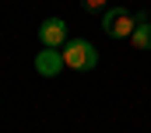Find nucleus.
Instances as JSON below:
<instances>
[{"mask_svg":"<svg viewBox=\"0 0 151 133\" xmlns=\"http://www.w3.org/2000/svg\"><path fill=\"white\" fill-rule=\"evenodd\" d=\"M60 56H63V66L67 70H77V74L99 66V49L88 39H67V46L60 49Z\"/></svg>","mask_w":151,"mask_h":133,"instance_id":"nucleus-1","label":"nucleus"},{"mask_svg":"<svg viewBox=\"0 0 151 133\" xmlns=\"http://www.w3.org/2000/svg\"><path fill=\"white\" fill-rule=\"evenodd\" d=\"M130 42H134V49H151V21H148L144 11L137 14V28L130 35Z\"/></svg>","mask_w":151,"mask_h":133,"instance_id":"nucleus-5","label":"nucleus"},{"mask_svg":"<svg viewBox=\"0 0 151 133\" xmlns=\"http://www.w3.org/2000/svg\"><path fill=\"white\" fill-rule=\"evenodd\" d=\"M67 21L63 18H46L42 25H39V42H42V49H63L67 46Z\"/></svg>","mask_w":151,"mask_h":133,"instance_id":"nucleus-3","label":"nucleus"},{"mask_svg":"<svg viewBox=\"0 0 151 133\" xmlns=\"http://www.w3.org/2000/svg\"><path fill=\"white\" fill-rule=\"evenodd\" d=\"M106 4H109V0H81V7H84V11H91V14H95V11H102Z\"/></svg>","mask_w":151,"mask_h":133,"instance_id":"nucleus-6","label":"nucleus"},{"mask_svg":"<svg viewBox=\"0 0 151 133\" xmlns=\"http://www.w3.org/2000/svg\"><path fill=\"white\" fill-rule=\"evenodd\" d=\"M137 28V14H130L127 7H109L102 14V32L109 39H130Z\"/></svg>","mask_w":151,"mask_h":133,"instance_id":"nucleus-2","label":"nucleus"},{"mask_svg":"<svg viewBox=\"0 0 151 133\" xmlns=\"http://www.w3.org/2000/svg\"><path fill=\"white\" fill-rule=\"evenodd\" d=\"M60 70H63L60 49H39V56H35V74L39 77H60Z\"/></svg>","mask_w":151,"mask_h":133,"instance_id":"nucleus-4","label":"nucleus"}]
</instances>
